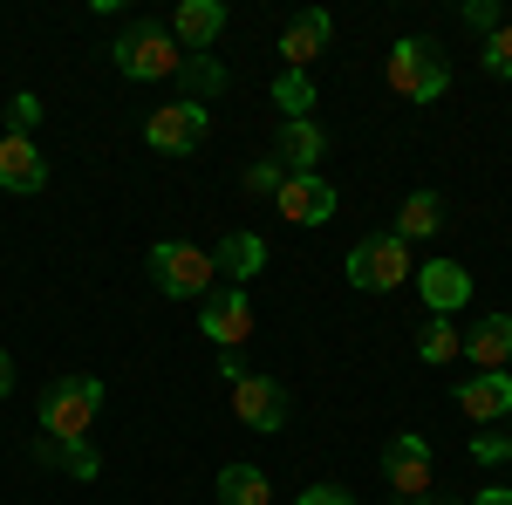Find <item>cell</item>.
<instances>
[{"label": "cell", "mask_w": 512, "mask_h": 505, "mask_svg": "<svg viewBox=\"0 0 512 505\" xmlns=\"http://www.w3.org/2000/svg\"><path fill=\"white\" fill-rule=\"evenodd\" d=\"M35 123H41V96L21 89V96L7 103V130H14V137H35Z\"/></svg>", "instance_id": "25"}, {"label": "cell", "mask_w": 512, "mask_h": 505, "mask_svg": "<svg viewBox=\"0 0 512 505\" xmlns=\"http://www.w3.org/2000/svg\"><path fill=\"white\" fill-rule=\"evenodd\" d=\"M328 35H335V21H328L321 7H308V14H294V21H287V35H280V62L308 76V69H315L321 55H328Z\"/></svg>", "instance_id": "15"}, {"label": "cell", "mask_w": 512, "mask_h": 505, "mask_svg": "<svg viewBox=\"0 0 512 505\" xmlns=\"http://www.w3.org/2000/svg\"><path fill=\"white\" fill-rule=\"evenodd\" d=\"M117 69L130 82H164V76L185 69V48L171 41L164 21H137V28H123V41H117Z\"/></svg>", "instance_id": "4"}, {"label": "cell", "mask_w": 512, "mask_h": 505, "mask_svg": "<svg viewBox=\"0 0 512 505\" xmlns=\"http://www.w3.org/2000/svg\"><path fill=\"white\" fill-rule=\"evenodd\" d=\"M458 410H465L478 430L506 424L512 417V376L506 369H485V376H472V383H458Z\"/></svg>", "instance_id": "14"}, {"label": "cell", "mask_w": 512, "mask_h": 505, "mask_svg": "<svg viewBox=\"0 0 512 505\" xmlns=\"http://www.w3.org/2000/svg\"><path fill=\"white\" fill-rule=\"evenodd\" d=\"M478 62H485V76L512 82V21H506V28H492V35H485V48H478Z\"/></svg>", "instance_id": "24"}, {"label": "cell", "mask_w": 512, "mask_h": 505, "mask_svg": "<svg viewBox=\"0 0 512 505\" xmlns=\"http://www.w3.org/2000/svg\"><path fill=\"white\" fill-rule=\"evenodd\" d=\"M383 82H390V96L403 103H437L444 89H451V62H444V48L424 35H403L383 55Z\"/></svg>", "instance_id": "1"}, {"label": "cell", "mask_w": 512, "mask_h": 505, "mask_svg": "<svg viewBox=\"0 0 512 505\" xmlns=\"http://www.w3.org/2000/svg\"><path fill=\"white\" fill-rule=\"evenodd\" d=\"M444 226V198L437 192H410L403 198V212H396V239L410 246V239H431Z\"/></svg>", "instance_id": "20"}, {"label": "cell", "mask_w": 512, "mask_h": 505, "mask_svg": "<svg viewBox=\"0 0 512 505\" xmlns=\"http://www.w3.org/2000/svg\"><path fill=\"white\" fill-rule=\"evenodd\" d=\"M144 144L164 157H192L198 144H205V103H164V110H151V123H144Z\"/></svg>", "instance_id": "9"}, {"label": "cell", "mask_w": 512, "mask_h": 505, "mask_svg": "<svg viewBox=\"0 0 512 505\" xmlns=\"http://www.w3.org/2000/svg\"><path fill=\"white\" fill-rule=\"evenodd\" d=\"M212 267L226 273V287H246L253 273L267 267V246H260V233H226L219 253H212Z\"/></svg>", "instance_id": "17"}, {"label": "cell", "mask_w": 512, "mask_h": 505, "mask_svg": "<svg viewBox=\"0 0 512 505\" xmlns=\"http://www.w3.org/2000/svg\"><path fill=\"white\" fill-rule=\"evenodd\" d=\"M383 478H390L396 499H431L437 492V451L431 437H417V430H403L383 444Z\"/></svg>", "instance_id": "6"}, {"label": "cell", "mask_w": 512, "mask_h": 505, "mask_svg": "<svg viewBox=\"0 0 512 505\" xmlns=\"http://www.w3.org/2000/svg\"><path fill=\"white\" fill-rule=\"evenodd\" d=\"M55 451H62V465H69V478H96V451H89V444H55Z\"/></svg>", "instance_id": "27"}, {"label": "cell", "mask_w": 512, "mask_h": 505, "mask_svg": "<svg viewBox=\"0 0 512 505\" xmlns=\"http://www.w3.org/2000/svg\"><path fill=\"white\" fill-rule=\"evenodd\" d=\"M321 157H328V137H321V123H280L274 164H294V178H301V171H315Z\"/></svg>", "instance_id": "18"}, {"label": "cell", "mask_w": 512, "mask_h": 505, "mask_svg": "<svg viewBox=\"0 0 512 505\" xmlns=\"http://www.w3.org/2000/svg\"><path fill=\"white\" fill-rule=\"evenodd\" d=\"M472 505H512V492H499V485H492V492H478Z\"/></svg>", "instance_id": "31"}, {"label": "cell", "mask_w": 512, "mask_h": 505, "mask_svg": "<svg viewBox=\"0 0 512 505\" xmlns=\"http://www.w3.org/2000/svg\"><path fill=\"white\" fill-rule=\"evenodd\" d=\"M219 35H226V0H178L171 7V41L185 55H212Z\"/></svg>", "instance_id": "11"}, {"label": "cell", "mask_w": 512, "mask_h": 505, "mask_svg": "<svg viewBox=\"0 0 512 505\" xmlns=\"http://www.w3.org/2000/svg\"><path fill=\"white\" fill-rule=\"evenodd\" d=\"M294 505H355V492H349V485H308Z\"/></svg>", "instance_id": "29"}, {"label": "cell", "mask_w": 512, "mask_h": 505, "mask_svg": "<svg viewBox=\"0 0 512 505\" xmlns=\"http://www.w3.org/2000/svg\"><path fill=\"white\" fill-rule=\"evenodd\" d=\"M103 396L110 389L96 383V376H62V383L41 389V430L55 437V444H89V424L103 417Z\"/></svg>", "instance_id": "2"}, {"label": "cell", "mask_w": 512, "mask_h": 505, "mask_svg": "<svg viewBox=\"0 0 512 505\" xmlns=\"http://www.w3.org/2000/svg\"><path fill=\"white\" fill-rule=\"evenodd\" d=\"M280 178H287V171H274V164H253V171H246V192H280Z\"/></svg>", "instance_id": "30"}, {"label": "cell", "mask_w": 512, "mask_h": 505, "mask_svg": "<svg viewBox=\"0 0 512 505\" xmlns=\"http://www.w3.org/2000/svg\"><path fill=\"white\" fill-rule=\"evenodd\" d=\"M48 185V157H41L35 137H14V130H0V192H21L35 198Z\"/></svg>", "instance_id": "12"}, {"label": "cell", "mask_w": 512, "mask_h": 505, "mask_svg": "<svg viewBox=\"0 0 512 505\" xmlns=\"http://www.w3.org/2000/svg\"><path fill=\"white\" fill-rule=\"evenodd\" d=\"M274 198H280V219H294V226H328L335 219V185L321 171H301V178L287 171Z\"/></svg>", "instance_id": "10"}, {"label": "cell", "mask_w": 512, "mask_h": 505, "mask_svg": "<svg viewBox=\"0 0 512 505\" xmlns=\"http://www.w3.org/2000/svg\"><path fill=\"white\" fill-rule=\"evenodd\" d=\"M417 355H424L431 369H444V362H458V355H465V335H458L444 314H431V321H424V335H417Z\"/></svg>", "instance_id": "23"}, {"label": "cell", "mask_w": 512, "mask_h": 505, "mask_svg": "<svg viewBox=\"0 0 512 505\" xmlns=\"http://www.w3.org/2000/svg\"><path fill=\"white\" fill-rule=\"evenodd\" d=\"M465 21H472L478 35H492V28H506V14H499V0H465Z\"/></svg>", "instance_id": "28"}, {"label": "cell", "mask_w": 512, "mask_h": 505, "mask_svg": "<svg viewBox=\"0 0 512 505\" xmlns=\"http://www.w3.org/2000/svg\"><path fill=\"white\" fill-rule=\"evenodd\" d=\"M233 417L246 430H260V437H274L287 424V389L274 376H253V369H239L233 376Z\"/></svg>", "instance_id": "8"}, {"label": "cell", "mask_w": 512, "mask_h": 505, "mask_svg": "<svg viewBox=\"0 0 512 505\" xmlns=\"http://www.w3.org/2000/svg\"><path fill=\"white\" fill-rule=\"evenodd\" d=\"M7 389H14V362L0 355V396H7Z\"/></svg>", "instance_id": "32"}, {"label": "cell", "mask_w": 512, "mask_h": 505, "mask_svg": "<svg viewBox=\"0 0 512 505\" xmlns=\"http://www.w3.org/2000/svg\"><path fill=\"white\" fill-rule=\"evenodd\" d=\"M274 110H287V123H308V110H315V76L280 69L274 76Z\"/></svg>", "instance_id": "22"}, {"label": "cell", "mask_w": 512, "mask_h": 505, "mask_svg": "<svg viewBox=\"0 0 512 505\" xmlns=\"http://www.w3.org/2000/svg\"><path fill=\"white\" fill-rule=\"evenodd\" d=\"M219 505H274V485L260 465H219Z\"/></svg>", "instance_id": "19"}, {"label": "cell", "mask_w": 512, "mask_h": 505, "mask_svg": "<svg viewBox=\"0 0 512 505\" xmlns=\"http://www.w3.org/2000/svg\"><path fill=\"white\" fill-rule=\"evenodd\" d=\"M342 273H349V287H362V294H396L417 267H410V246L396 233H383V239H362Z\"/></svg>", "instance_id": "5"}, {"label": "cell", "mask_w": 512, "mask_h": 505, "mask_svg": "<svg viewBox=\"0 0 512 505\" xmlns=\"http://www.w3.org/2000/svg\"><path fill=\"white\" fill-rule=\"evenodd\" d=\"M198 328H205V342L219 355H233L239 342L253 335V301H246V287H212L205 308H198Z\"/></svg>", "instance_id": "7"}, {"label": "cell", "mask_w": 512, "mask_h": 505, "mask_svg": "<svg viewBox=\"0 0 512 505\" xmlns=\"http://www.w3.org/2000/svg\"><path fill=\"white\" fill-rule=\"evenodd\" d=\"M151 280H158L164 301H205L219 287V267H212V253L192 246V239H158L151 246Z\"/></svg>", "instance_id": "3"}, {"label": "cell", "mask_w": 512, "mask_h": 505, "mask_svg": "<svg viewBox=\"0 0 512 505\" xmlns=\"http://www.w3.org/2000/svg\"><path fill=\"white\" fill-rule=\"evenodd\" d=\"M472 458H478V465H512V437H492V430H478V437H472Z\"/></svg>", "instance_id": "26"}, {"label": "cell", "mask_w": 512, "mask_h": 505, "mask_svg": "<svg viewBox=\"0 0 512 505\" xmlns=\"http://www.w3.org/2000/svg\"><path fill=\"white\" fill-rule=\"evenodd\" d=\"M465 355H472V376L512 369V314H485L472 335H465Z\"/></svg>", "instance_id": "16"}, {"label": "cell", "mask_w": 512, "mask_h": 505, "mask_svg": "<svg viewBox=\"0 0 512 505\" xmlns=\"http://www.w3.org/2000/svg\"><path fill=\"white\" fill-rule=\"evenodd\" d=\"M178 82H185V103H205V96L226 89V62H219V55H185Z\"/></svg>", "instance_id": "21"}, {"label": "cell", "mask_w": 512, "mask_h": 505, "mask_svg": "<svg viewBox=\"0 0 512 505\" xmlns=\"http://www.w3.org/2000/svg\"><path fill=\"white\" fill-rule=\"evenodd\" d=\"M396 505H451V499H396Z\"/></svg>", "instance_id": "33"}, {"label": "cell", "mask_w": 512, "mask_h": 505, "mask_svg": "<svg viewBox=\"0 0 512 505\" xmlns=\"http://www.w3.org/2000/svg\"><path fill=\"white\" fill-rule=\"evenodd\" d=\"M410 280H417L424 308H431V314H444V321H451V314H458L465 301H472V273L458 267V260H424V267L410 273Z\"/></svg>", "instance_id": "13"}]
</instances>
